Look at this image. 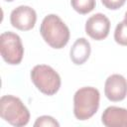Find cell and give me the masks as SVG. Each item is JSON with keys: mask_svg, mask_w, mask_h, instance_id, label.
Returning <instances> with one entry per match:
<instances>
[{"mask_svg": "<svg viewBox=\"0 0 127 127\" xmlns=\"http://www.w3.org/2000/svg\"><path fill=\"white\" fill-rule=\"evenodd\" d=\"M40 33L44 41L57 50L65 47L70 37L68 27L56 14H49L43 19Z\"/></svg>", "mask_w": 127, "mask_h": 127, "instance_id": "6da1fadb", "label": "cell"}, {"mask_svg": "<svg viewBox=\"0 0 127 127\" xmlns=\"http://www.w3.org/2000/svg\"><path fill=\"white\" fill-rule=\"evenodd\" d=\"M100 93L97 88L84 86L77 89L73 95V114L80 121L91 118L99 108Z\"/></svg>", "mask_w": 127, "mask_h": 127, "instance_id": "7a4b0ae2", "label": "cell"}, {"mask_svg": "<svg viewBox=\"0 0 127 127\" xmlns=\"http://www.w3.org/2000/svg\"><path fill=\"white\" fill-rule=\"evenodd\" d=\"M0 116L15 127H23L29 123L30 112L19 97L3 95L0 98Z\"/></svg>", "mask_w": 127, "mask_h": 127, "instance_id": "3957f363", "label": "cell"}, {"mask_svg": "<svg viewBox=\"0 0 127 127\" xmlns=\"http://www.w3.org/2000/svg\"><path fill=\"white\" fill-rule=\"evenodd\" d=\"M30 75L35 86L46 95L56 94L61 87V76L50 65L37 64L32 68Z\"/></svg>", "mask_w": 127, "mask_h": 127, "instance_id": "277c9868", "label": "cell"}, {"mask_svg": "<svg viewBox=\"0 0 127 127\" xmlns=\"http://www.w3.org/2000/svg\"><path fill=\"white\" fill-rule=\"evenodd\" d=\"M0 53L2 59L8 64H19L24 57V47L21 38L10 31L2 33L0 35Z\"/></svg>", "mask_w": 127, "mask_h": 127, "instance_id": "5b68a950", "label": "cell"}, {"mask_svg": "<svg viewBox=\"0 0 127 127\" xmlns=\"http://www.w3.org/2000/svg\"><path fill=\"white\" fill-rule=\"evenodd\" d=\"M37 21L36 11L26 5H21L15 8L10 15L11 25L20 31H30L34 28Z\"/></svg>", "mask_w": 127, "mask_h": 127, "instance_id": "8992f818", "label": "cell"}, {"mask_svg": "<svg viewBox=\"0 0 127 127\" xmlns=\"http://www.w3.org/2000/svg\"><path fill=\"white\" fill-rule=\"evenodd\" d=\"M110 32V21L102 13L90 16L85 22V33L95 41L104 40Z\"/></svg>", "mask_w": 127, "mask_h": 127, "instance_id": "52a82bcc", "label": "cell"}, {"mask_svg": "<svg viewBox=\"0 0 127 127\" xmlns=\"http://www.w3.org/2000/svg\"><path fill=\"white\" fill-rule=\"evenodd\" d=\"M104 93L110 101H122L127 95V79L118 73L109 75L105 80Z\"/></svg>", "mask_w": 127, "mask_h": 127, "instance_id": "ba28073f", "label": "cell"}, {"mask_svg": "<svg viewBox=\"0 0 127 127\" xmlns=\"http://www.w3.org/2000/svg\"><path fill=\"white\" fill-rule=\"evenodd\" d=\"M101 121L106 127H127V109L109 106L103 111Z\"/></svg>", "mask_w": 127, "mask_h": 127, "instance_id": "9c48e42d", "label": "cell"}, {"mask_svg": "<svg viewBox=\"0 0 127 127\" xmlns=\"http://www.w3.org/2000/svg\"><path fill=\"white\" fill-rule=\"evenodd\" d=\"M90 53H91V47L89 42L85 38H78L73 43L69 51V57L74 64L80 65L83 64L88 60Z\"/></svg>", "mask_w": 127, "mask_h": 127, "instance_id": "30bf717a", "label": "cell"}, {"mask_svg": "<svg viewBox=\"0 0 127 127\" xmlns=\"http://www.w3.org/2000/svg\"><path fill=\"white\" fill-rule=\"evenodd\" d=\"M70 5L78 14L85 15L95 8L96 2L95 0H70Z\"/></svg>", "mask_w": 127, "mask_h": 127, "instance_id": "8fae6325", "label": "cell"}, {"mask_svg": "<svg viewBox=\"0 0 127 127\" xmlns=\"http://www.w3.org/2000/svg\"><path fill=\"white\" fill-rule=\"evenodd\" d=\"M114 40L121 46H127V20L117 24L114 31Z\"/></svg>", "mask_w": 127, "mask_h": 127, "instance_id": "7c38bea8", "label": "cell"}, {"mask_svg": "<svg viewBox=\"0 0 127 127\" xmlns=\"http://www.w3.org/2000/svg\"><path fill=\"white\" fill-rule=\"evenodd\" d=\"M35 127H48V126H54V127H59L60 124L59 122L52 116H48V115H43L37 118L36 122L34 123Z\"/></svg>", "mask_w": 127, "mask_h": 127, "instance_id": "4fadbf2b", "label": "cell"}, {"mask_svg": "<svg viewBox=\"0 0 127 127\" xmlns=\"http://www.w3.org/2000/svg\"><path fill=\"white\" fill-rule=\"evenodd\" d=\"M126 0H101L103 6L109 10H117L125 4Z\"/></svg>", "mask_w": 127, "mask_h": 127, "instance_id": "5bb4252c", "label": "cell"}, {"mask_svg": "<svg viewBox=\"0 0 127 127\" xmlns=\"http://www.w3.org/2000/svg\"><path fill=\"white\" fill-rule=\"evenodd\" d=\"M124 20H127V11H126V13H125V18H124Z\"/></svg>", "mask_w": 127, "mask_h": 127, "instance_id": "9a60e30c", "label": "cell"}, {"mask_svg": "<svg viewBox=\"0 0 127 127\" xmlns=\"http://www.w3.org/2000/svg\"><path fill=\"white\" fill-rule=\"evenodd\" d=\"M5 1H8V2H12V1H14V0H5Z\"/></svg>", "mask_w": 127, "mask_h": 127, "instance_id": "2e32d148", "label": "cell"}]
</instances>
